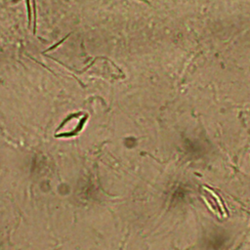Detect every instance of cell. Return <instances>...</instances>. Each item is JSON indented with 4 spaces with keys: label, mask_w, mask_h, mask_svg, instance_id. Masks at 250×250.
<instances>
[{
    "label": "cell",
    "mask_w": 250,
    "mask_h": 250,
    "mask_svg": "<svg viewBox=\"0 0 250 250\" xmlns=\"http://www.w3.org/2000/svg\"><path fill=\"white\" fill-rule=\"evenodd\" d=\"M68 36H66L65 38H64V39H62V40L60 41V42H57L56 44H55V45H53V46H52V47H51V48L47 49V50H46L45 52H47V51H51V50H53V49H55L56 47H58V46L60 45V44H62V43H63L64 41H65V39H66V38H68ZM45 52H44V53H45Z\"/></svg>",
    "instance_id": "cell-2"
},
{
    "label": "cell",
    "mask_w": 250,
    "mask_h": 250,
    "mask_svg": "<svg viewBox=\"0 0 250 250\" xmlns=\"http://www.w3.org/2000/svg\"><path fill=\"white\" fill-rule=\"evenodd\" d=\"M27 13H28V25H30V23H32V12H30L29 0H27Z\"/></svg>",
    "instance_id": "cell-1"
}]
</instances>
